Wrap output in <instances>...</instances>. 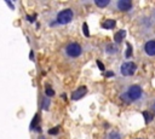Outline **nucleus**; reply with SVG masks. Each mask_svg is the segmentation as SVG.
Here are the masks:
<instances>
[{
	"label": "nucleus",
	"instance_id": "obj_1",
	"mask_svg": "<svg viewBox=\"0 0 155 139\" xmlns=\"http://www.w3.org/2000/svg\"><path fill=\"white\" fill-rule=\"evenodd\" d=\"M142 94H143V91H142V87L138 86V85H131L127 91L120 95V98L125 102V103H133V102H137L142 98Z\"/></svg>",
	"mask_w": 155,
	"mask_h": 139
},
{
	"label": "nucleus",
	"instance_id": "obj_2",
	"mask_svg": "<svg viewBox=\"0 0 155 139\" xmlns=\"http://www.w3.org/2000/svg\"><path fill=\"white\" fill-rule=\"evenodd\" d=\"M64 53L69 57V58H78L81 56L82 53V47L80 44L78 42H69L68 45H65L64 47Z\"/></svg>",
	"mask_w": 155,
	"mask_h": 139
},
{
	"label": "nucleus",
	"instance_id": "obj_3",
	"mask_svg": "<svg viewBox=\"0 0 155 139\" xmlns=\"http://www.w3.org/2000/svg\"><path fill=\"white\" fill-rule=\"evenodd\" d=\"M74 18V12L71 8H64L62 11H59L57 13V17H56V22L58 24H68L73 21Z\"/></svg>",
	"mask_w": 155,
	"mask_h": 139
},
{
	"label": "nucleus",
	"instance_id": "obj_4",
	"mask_svg": "<svg viewBox=\"0 0 155 139\" xmlns=\"http://www.w3.org/2000/svg\"><path fill=\"white\" fill-rule=\"evenodd\" d=\"M136 70H137V65L133 62H125L120 66V73L124 76H131V75L134 74Z\"/></svg>",
	"mask_w": 155,
	"mask_h": 139
},
{
	"label": "nucleus",
	"instance_id": "obj_5",
	"mask_svg": "<svg viewBox=\"0 0 155 139\" xmlns=\"http://www.w3.org/2000/svg\"><path fill=\"white\" fill-rule=\"evenodd\" d=\"M87 93V87L86 86H80L79 88H76L75 91H73L71 92V100H79V99H81L85 94Z\"/></svg>",
	"mask_w": 155,
	"mask_h": 139
},
{
	"label": "nucleus",
	"instance_id": "obj_6",
	"mask_svg": "<svg viewBox=\"0 0 155 139\" xmlns=\"http://www.w3.org/2000/svg\"><path fill=\"white\" fill-rule=\"evenodd\" d=\"M144 52L149 57L155 56V40H149L144 44Z\"/></svg>",
	"mask_w": 155,
	"mask_h": 139
},
{
	"label": "nucleus",
	"instance_id": "obj_7",
	"mask_svg": "<svg viewBox=\"0 0 155 139\" xmlns=\"http://www.w3.org/2000/svg\"><path fill=\"white\" fill-rule=\"evenodd\" d=\"M115 6L119 11H128L132 8V2L130 0H117Z\"/></svg>",
	"mask_w": 155,
	"mask_h": 139
},
{
	"label": "nucleus",
	"instance_id": "obj_8",
	"mask_svg": "<svg viewBox=\"0 0 155 139\" xmlns=\"http://www.w3.org/2000/svg\"><path fill=\"white\" fill-rule=\"evenodd\" d=\"M115 25H116V21L111 19V18H107L102 22V28H104V29H114Z\"/></svg>",
	"mask_w": 155,
	"mask_h": 139
},
{
	"label": "nucleus",
	"instance_id": "obj_9",
	"mask_svg": "<svg viewBox=\"0 0 155 139\" xmlns=\"http://www.w3.org/2000/svg\"><path fill=\"white\" fill-rule=\"evenodd\" d=\"M125 35H126V30H124V29L116 31L115 35H114V41H115V44H120V42L125 39Z\"/></svg>",
	"mask_w": 155,
	"mask_h": 139
},
{
	"label": "nucleus",
	"instance_id": "obj_10",
	"mask_svg": "<svg viewBox=\"0 0 155 139\" xmlns=\"http://www.w3.org/2000/svg\"><path fill=\"white\" fill-rule=\"evenodd\" d=\"M50 105H51V100L48 97H44L42 100H41V109L42 110H48L50 109Z\"/></svg>",
	"mask_w": 155,
	"mask_h": 139
},
{
	"label": "nucleus",
	"instance_id": "obj_11",
	"mask_svg": "<svg viewBox=\"0 0 155 139\" xmlns=\"http://www.w3.org/2000/svg\"><path fill=\"white\" fill-rule=\"evenodd\" d=\"M39 121H40V116H39V114H35V115H34V118H33L31 122H30V129H31V131L35 129V128L39 126Z\"/></svg>",
	"mask_w": 155,
	"mask_h": 139
},
{
	"label": "nucleus",
	"instance_id": "obj_12",
	"mask_svg": "<svg viewBox=\"0 0 155 139\" xmlns=\"http://www.w3.org/2000/svg\"><path fill=\"white\" fill-rule=\"evenodd\" d=\"M107 48H105V52L107 53H111V54H114V53H116L117 52V47L115 46V45H113V44H108L107 46H105Z\"/></svg>",
	"mask_w": 155,
	"mask_h": 139
},
{
	"label": "nucleus",
	"instance_id": "obj_13",
	"mask_svg": "<svg viewBox=\"0 0 155 139\" xmlns=\"http://www.w3.org/2000/svg\"><path fill=\"white\" fill-rule=\"evenodd\" d=\"M142 115L144 116V121H145V123H149V122L153 120V112H150L149 110L143 111V112H142Z\"/></svg>",
	"mask_w": 155,
	"mask_h": 139
},
{
	"label": "nucleus",
	"instance_id": "obj_14",
	"mask_svg": "<svg viewBox=\"0 0 155 139\" xmlns=\"http://www.w3.org/2000/svg\"><path fill=\"white\" fill-rule=\"evenodd\" d=\"M93 2H94V5L98 6V7H105V6H108V5L110 4L109 0H94Z\"/></svg>",
	"mask_w": 155,
	"mask_h": 139
},
{
	"label": "nucleus",
	"instance_id": "obj_15",
	"mask_svg": "<svg viewBox=\"0 0 155 139\" xmlns=\"http://www.w3.org/2000/svg\"><path fill=\"white\" fill-rule=\"evenodd\" d=\"M132 53H133V48H132L131 44L127 42V50H126V52H125V57H126V58H131Z\"/></svg>",
	"mask_w": 155,
	"mask_h": 139
},
{
	"label": "nucleus",
	"instance_id": "obj_16",
	"mask_svg": "<svg viewBox=\"0 0 155 139\" xmlns=\"http://www.w3.org/2000/svg\"><path fill=\"white\" fill-rule=\"evenodd\" d=\"M108 138L109 139H121V134L119 132H111V133H109Z\"/></svg>",
	"mask_w": 155,
	"mask_h": 139
},
{
	"label": "nucleus",
	"instance_id": "obj_17",
	"mask_svg": "<svg viewBox=\"0 0 155 139\" xmlns=\"http://www.w3.org/2000/svg\"><path fill=\"white\" fill-rule=\"evenodd\" d=\"M45 94H46V97H48V98H50V97H53V95H54V91H53L51 87L47 86V87L45 88Z\"/></svg>",
	"mask_w": 155,
	"mask_h": 139
},
{
	"label": "nucleus",
	"instance_id": "obj_18",
	"mask_svg": "<svg viewBox=\"0 0 155 139\" xmlns=\"http://www.w3.org/2000/svg\"><path fill=\"white\" fill-rule=\"evenodd\" d=\"M58 132H59V127L58 126L54 127V128H50L48 129V134L50 135H56V134H58Z\"/></svg>",
	"mask_w": 155,
	"mask_h": 139
},
{
	"label": "nucleus",
	"instance_id": "obj_19",
	"mask_svg": "<svg viewBox=\"0 0 155 139\" xmlns=\"http://www.w3.org/2000/svg\"><path fill=\"white\" fill-rule=\"evenodd\" d=\"M82 31H84V34H85V36H90V31H88V27H87V23L85 22L84 24H82Z\"/></svg>",
	"mask_w": 155,
	"mask_h": 139
},
{
	"label": "nucleus",
	"instance_id": "obj_20",
	"mask_svg": "<svg viewBox=\"0 0 155 139\" xmlns=\"http://www.w3.org/2000/svg\"><path fill=\"white\" fill-rule=\"evenodd\" d=\"M96 63H97V65H98V69H99L101 71H104V70H105V66H104V64H103L101 60H97Z\"/></svg>",
	"mask_w": 155,
	"mask_h": 139
},
{
	"label": "nucleus",
	"instance_id": "obj_21",
	"mask_svg": "<svg viewBox=\"0 0 155 139\" xmlns=\"http://www.w3.org/2000/svg\"><path fill=\"white\" fill-rule=\"evenodd\" d=\"M114 75H115L114 71H105V73H104V76H105V77H113Z\"/></svg>",
	"mask_w": 155,
	"mask_h": 139
},
{
	"label": "nucleus",
	"instance_id": "obj_22",
	"mask_svg": "<svg viewBox=\"0 0 155 139\" xmlns=\"http://www.w3.org/2000/svg\"><path fill=\"white\" fill-rule=\"evenodd\" d=\"M27 19H28L30 23H33V22L35 21V15H34V16H27Z\"/></svg>",
	"mask_w": 155,
	"mask_h": 139
},
{
	"label": "nucleus",
	"instance_id": "obj_23",
	"mask_svg": "<svg viewBox=\"0 0 155 139\" xmlns=\"http://www.w3.org/2000/svg\"><path fill=\"white\" fill-rule=\"evenodd\" d=\"M29 57H30V60H34V52H33V50L30 51V53H29Z\"/></svg>",
	"mask_w": 155,
	"mask_h": 139
},
{
	"label": "nucleus",
	"instance_id": "obj_24",
	"mask_svg": "<svg viewBox=\"0 0 155 139\" xmlns=\"http://www.w3.org/2000/svg\"><path fill=\"white\" fill-rule=\"evenodd\" d=\"M151 110H153V112L155 114V102H154V103L151 104Z\"/></svg>",
	"mask_w": 155,
	"mask_h": 139
},
{
	"label": "nucleus",
	"instance_id": "obj_25",
	"mask_svg": "<svg viewBox=\"0 0 155 139\" xmlns=\"http://www.w3.org/2000/svg\"><path fill=\"white\" fill-rule=\"evenodd\" d=\"M6 4H7V5H8L11 8H13V4H12V2H10V1H6Z\"/></svg>",
	"mask_w": 155,
	"mask_h": 139
},
{
	"label": "nucleus",
	"instance_id": "obj_26",
	"mask_svg": "<svg viewBox=\"0 0 155 139\" xmlns=\"http://www.w3.org/2000/svg\"><path fill=\"white\" fill-rule=\"evenodd\" d=\"M61 97H62V99H64V100L67 99V95H65L64 93H62V94H61Z\"/></svg>",
	"mask_w": 155,
	"mask_h": 139
},
{
	"label": "nucleus",
	"instance_id": "obj_27",
	"mask_svg": "<svg viewBox=\"0 0 155 139\" xmlns=\"http://www.w3.org/2000/svg\"><path fill=\"white\" fill-rule=\"evenodd\" d=\"M39 139H45V138H44V135H41V137H39Z\"/></svg>",
	"mask_w": 155,
	"mask_h": 139
},
{
	"label": "nucleus",
	"instance_id": "obj_28",
	"mask_svg": "<svg viewBox=\"0 0 155 139\" xmlns=\"http://www.w3.org/2000/svg\"><path fill=\"white\" fill-rule=\"evenodd\" d=\"M137 139H140V138H137Z\"/></svg>",
	"mask_w": 155,
	"mask_h": 139
}]
</instances>
